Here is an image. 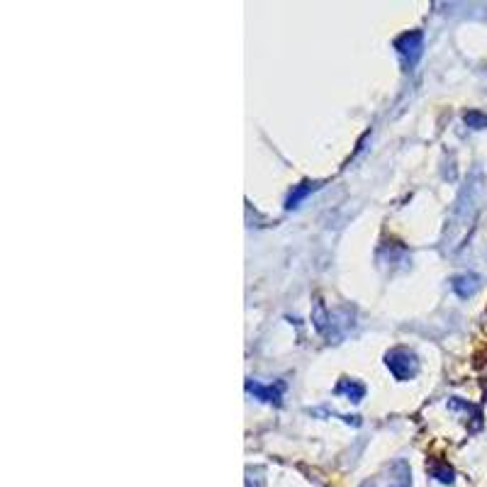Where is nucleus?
<instances>
[{
  "mask_svg": "<svg viewBox=\"0 0 487 487\" xmlns=\"http://www.w3.org/2000/svg\"><path fill=\"white\" fill-rule=\"evenodd\" d=\"M337 392H339V395H346L348 400H353V402H361L363 395H366V387H363L361 382H356V380H341V382H339V387H337Z\"/></svg>",
  "mask_w": 487,
  "mask_h": 487,
  "instance_id": "obj_6",
  "label": "nucleus"
},
{
  "mask_svg": "<svg viewBox=\"0 0 487 487\" xmlns=\"http://www.w3.org/2000/svg\"><path fill=\"white\" fill-rule=\"evenodd\" d=\"M395 49L410 66H415L422 56V49H424V37H422V32H417V29L415 32H407L395 42Z\"/></svg>",
  "mask_w": 487,
  "mask_h": 487,
  "instance_id": "obj_2",
  "label": "nucleus"
},
{
  "mask_svg": "<svg viewBox=\"0 0 487 487\" xmlns=\"http://www.w3.org/2000/svg\"><path fill=\"white\" fill-rule=\"evenodd\" d=\"M317 188L314 183H309V180H304V183H300V185H295L293 188V193L288 195V203H285V208L288 210H295V208H300V203H302L304 198H307L312 190Z\"/></svg>",
  "mask_w": 487,
  "mask_h": 487,
  "instance_id": "obj_5",
  "label": "nucleus"
},
{
  "mask_svg": "<svg viewBox=\"0 0 487 487\" xmlns=\"http://www.w3.org/2000/svg\"><path fill=\"white\" fill-rule=\"evenodd\" d=\"M246 392L254 395L256 400H261V402H275V405H278L280 392H283V382H278V385H261V382H256V380H249L246 382Z\"/></svg>",
  "mask_w": 487,
  "mask_h": 487,
  "instance_id": "obj_3",
  "label": "nucleus"
},
{
  "mask_svg": "<svg viewBox=\"0 0 487 487\" xmlns=\"http://www.w3.org/2000/svg\"><path fill=\"white\" fill-rule=\"evenodd\" d=\"M465 125H470L473 130H483V127H487V115H483V112H468L465 115Z\"/></svg>",
  "mask_w": 487,
  "mask_h": 487,
  "instance_id": "obj_7",
  "label": "nucleus"
},
{
  "mask_svg": "<svg viewBox=\"0 0 487 487\" xmlns=\"http://www.w3.org/2000/svg\"><path fill=\"white\" fill-rule=\"evenodd\" d=\"M478 275H473V273H465V275H456L454 280H451V288H454V293L458 295V297H470V295L478 290Z\"/></svg>",
  "mask_w": 487,
  "mask_h": 487,
  "instance_id": "obj_4",
  "label": "nucleus"
},
{
  "mask_svg": "<svg viewBox=\"0 0 487 487\" xmlns=\"http://www.w3.org/2000/svg\"><path fill=\"white\" fill-rule=\"evenodd\" d=\"M385 363L397 380H410V378L417 376V368H419L417 356L412 351H407V348H392L385 356Z\"/></svg>",
  "mask_w": 487,
  "mask_h": 487,
  "instance_id": "obj_1",
  "label": "nucleus"
}]
</instances>
